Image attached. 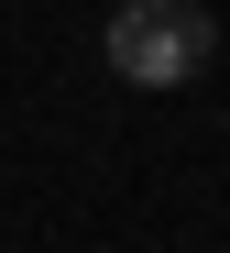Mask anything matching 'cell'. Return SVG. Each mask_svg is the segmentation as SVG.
<instances>
[{
  "mask_svg": "<svg viewBox=\"0 0 230 253\" xmlns=\"http://www.w3.org/2000/svg\"><path fill=\"white\" fill-rule=\"evenodd\" d=\"M99 55H110L121 88H187L219 55V22H208V0H121L110 33H99Z\"/></svg>",
  "mask_w": 230,
  "mask_h": 253,
  "instance_id": "cell-1",
  "label": "cell"
}]
</instances>
